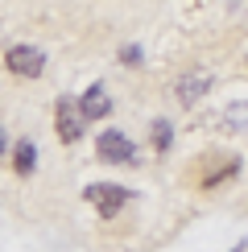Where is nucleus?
<instances>
[{
    "label": "nucleus",
    "instance_id": "1",
    "mask_svg": "<svg viewBox=\"0 0 248 252\" xmlns=\"http://www.w3.org/2000/svg\"><path fill=\"white\" fill-rule=\"evenodd\" d=\"M4 66L17 79H41L46 75V50L29 46V41H17V46L4 50Z\"/></svg>",
    "mask_w": 248,
    "mask_h": 252
},
{
    "label": "nucleus",
    "instance_id": "2",
    "mask_svg": "<svg viewBox=\"0 0 248 252\" xmlns=\"http://www.w3.org/2000/svg\"><path fill=\"white\" fill-rule=\"evenodd\" d=\"M83 198L99 211V219H116L124 211V203L132 198V190L128 186H116V182H91L87 190H83Z\"/></svg>",
    "mask_w": 248,
    "mask_h": 252
},
{
    "label": "nucleus",
    "instance_id": "3",
    "mask_svg": "<svg viewBox=\"0 0 248 252\" xmlns=\"http://www.w3.org/2000/svg\"><path fill=\"white\" fill-rule=\"evenodd\" d=\"M54 132H58L62 145H79L83 141L87 124L79 116V99L75 95H58V103H54Z\"/></svg>",
    "mask_w": 248,
    "mask_h": 252
},
{
    "label": "nucleus",
    "instance_id": "4",
    "mask_svg": "<svg viewBox=\"0 0 248 252\" xmlns=\"http://www.w3.org/2000/svg\"><path fill=\"white\" fill-rule=\"evenodd\" d=\"M95 157L103 165H137V145H132L120 128H108V132H99V141H95Z\"/></svg>",
    "mask_w": 248,
    "mask_h": 252
},
{
    "label": "nucleus",
    "instance_id": "5",
    "mask_svg": "<svg viewBox=\"0 0 248 252\" xmlns=\"http://www.w3.org/2000/svg\"><path fill=\"white\" fill-rule=\"evenodd\" d=\"M79 116H83V124H99V120L112 116V95H108L103 83H91L79 95Z\"/></svg>",
    "mask_w": 248,
    "mask_h": 252
},
{
    "label": "nucleus",
    "instance_id": "6",
    "mask_svg": "<svg viewBox=\"0 0 248 252\" xmlns=\"http://www.w3.org/2000/svg\"><path fill=\"white\" fill-rule=\"evenodd\" d=\"M211 87H215V75H211V70H186V75L178 79V87H174V99H178L182 108H190V103H199Z\"/></svg>",
    "mask_w": 248,
    "mask_h": 252
},
{
    "label": "nucleus",
    "instance_id": "7",
    "mask_svg": "<svg viewBox=\"0 0 248 252\" xmlns=\"http://www.w3.org/2000/svg\"><path fill=\"white\" fill-rule=\"evenodd\" d=\"M8 165H13L17 178H29L37 170V145L29 136H17V145H8Z\"/></svg>",
    "mask_w": 248,
    "mask_h": 252
},
{
    "label": "nucleus",
    "instance_id": "8",
    "mask_svg": "<svg viewBox=\"0 0 248 252\" xmlns=\"http://www.w3.org/2000/svg\"><path fill=\"white\" fill-rule=\"evenodd\" d=\"M236 174H240V157H236V153H223V165L203 178V190H219V186H223V182H232Z\"/></svg>",
    "mask_w": 248,
    "mask_h": 252
},
{
    "label": "nucleus",
    "instance_id": "9",
    "mask_svg": "<svg viewBox=\"0 0 248 252\" xmlns=\"http://www.w3.org/2000/svg\"><path fill=\"white\" fill-rule=\"evenodd\" d=\"M223 128L227 132H248V99H236L223 108Z\"/></svg>",
    "mask_w": 248,
    "mask_h": 252
},
{
    "label": "nucleus",
    "instance_id": "10",
    "mask_svg": "<svg viewBox=\"0 0 248 252\" xmlns=\"http://www.w3.org/2000/svg\"><path fill=\"white\" fill-rule=\"evenodd\" d=\"M170 141H174L170 120H153V153H170Z\"/></svg>",
    "mask_w": 248,
    "mask_h": 252
},
{
    "label": "nucleus",
    "instance_id": "11",
    "mask_svg": "<svg viewBox=\"0 0 248 252\" xmlns=\"http://www.w3.org/2000/svg\"><path fill=\"white\" fill-rule=\"evenodd\" d=\"M120 62H124V66H141V46H124L120 50Z\"/></svg>",
    "mask_w": 248,
    "mask_h": 252
},
{
    "label": "nucleus",
    "instance_id": "12",
    "mask_svg": "<svg viewBox=\"0 0 248 252\" xmlns=\"http://www.w3.org/2000/svg\"><path fill=\"white\" fill-rule=\"evenodd\" d=\"M8 157V136H4V124H0V161Z\"/></svg>",
    "mask_w": 248,
    "mask_h": 252
},
{
    "label": "nucleus",
    "instance_id": "13",
    "mask_svg": "<svg viewBox=\"0 0 248 252\" xmlns=\"http://www.w3.org/2000/svg\"><path fill=\"white\" fill-rule=\"evenodd\" d=\"M232 252H248V240H240V244H236V248H232Z\"/></svg>",
    "mask_w": 248,
    "mask_h": 252
}]
</instances>
